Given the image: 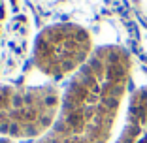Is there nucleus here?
<instances>
[{
    "instance_id": "3",
    "label": "nucleus",
    "mask_w": 147,
    "mask_h": 143,
    "mask_svg": "<svg viewBox=\"0 0 147 143\" xmlns=\"http://www.w3.org/2000/svg\"><path fill=\"white\" fill-rule=\"evenodd\" d=\"M26 42V23L17 19L6 0H0V74L6 72V64L11 53L23 55Z\"/></svg>"
},
{
    "instance_id": "1",
    "label": "nucleus",
    "mask_w": 147,
    "mask_h": 143,
    "mask_svg": "<svg viewBox=\"0 0 147 143\" xmlns=\"http://www.w3.org/2000/svg\"><path fill=\"white\" fill-rule=\"evenodd\" d=\"M62 94L55 85H0V136L40 139L55 126Z\"/></svg>"
},
{
    "instance_id": "5",
    "label": "nucleus",
    "mask_w": 147,
    "mask_h": 143,
    "mask_svg": "<svg viewBox=\"0 0 147 143\" xmlns=\"http://www.w3.org/2000/svg\"><path fill=\"white\" fill-rule=\"evenodd\" d=\"M113 143H147V87L132 94L125 126Z\"/></svg>"
},
{
    "instance_id": "2",
    "label": "nucleus",
    "mask_w": 147,
    "mask_h": 143,
    "mask_svg": "<svg viewBox=\"0 0 147 143\" xmlns=\"http://www.w3.org/2000/svg\"><path fill=\"white\" fill-rule=\"evenodd\" d=\"M92 38L76 23H53L34 40L32 60L43 75L62 79L76 75L92 56Z\"/></svg>"
},
{
    "instance_id": "4",
    "label": "nucleus",
    "mask_w": 147,
    "mask_h": 143,
    "mask_svg": "<svg viewBox=\"0 0 147 143\" xmlns=\"http://www.w3.org/2000/svg\"><path fill=\"white\" fill-rule=\"evenodd\" d=\"M111 136L79 124L66 113H59L55 126L34 143H108Z\"/></svg>"
},
{
    "instance_id": "6",
    "label": "nucleus",
    "mask_w": 147,
    "mask_h": 143,
    "mask_svg": "<svg viewBox=\"0 0 147 143\" xmlns=\"http://www.w3.org/2000/svg\"><path fill=\"white\" fill-rule=\"evenodd\" d=\"M0 143H15V141H11V139H8V138H0Z\"/></svg>"
}]
</instances>
